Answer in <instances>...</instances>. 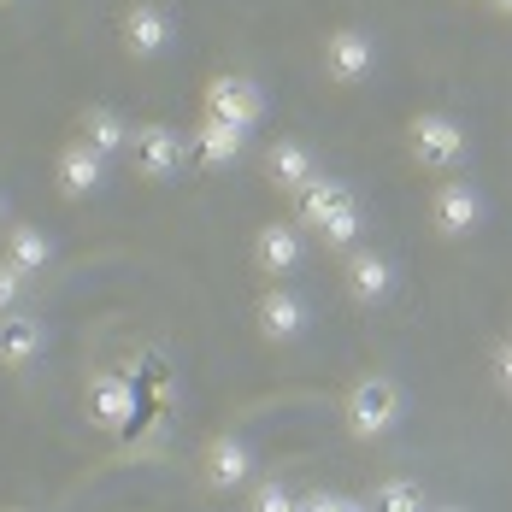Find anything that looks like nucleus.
<instances>
[{
    "label": "nucleus",
    "instance_id": "39448f33",
    "mask_svg": "<svg viewBox=\"0 0 512 512\" xmlns=\"http://www.w3.org/2000/svg\"><path fill=\"white\" fill-rule=\"evenodd\" d=\"M83 418L101 436H124L136 424V383L124 371H112V365L89 371V383H83Z\"/></svg>",
    "mask_w": 512,
    "mask_h": 512
},
{
    "label": "nucleus",
    "instance_id": "7c9ffc66",
    "mask_svg": "<svg viewBox=\"0 0 512 512\" xmlns=\"http://www.w3.org/2000/svg\"><path fill=\"white\" fill-rule=\"evenodd\" d=\"M0 6H12V0H0Z\"/></svg>",
    "mask_w": 512,
    "mask_h": 512
},
{
    "label": "nucleus",
    "instance_id": "20e7f679",
    "mask_svg": "<svg viewBox=\"0 0 512 512\" xmlns=\"http://www.w3.org/2000/svg\"><path fill=\"white\" fill-rule=\"evenodd\" d=\"M124 165L142 177V183H171L183 165H189V136L171 130V124H136L130 130V154Z\"/></svg>",
    "mask_w": 512,
    "mask_h": 512
},
{
    "label": "nucleus",
    "instance_id": "cd10ccee",
    "mask_svg": "<svg viewBox=\"0 0 512 512\" xmlns=\"http://www.w3.org/2000/svg\"><path fill=\"white\" fill-rule=\"evenodd\" d=\"M430 512H465V507H430Z\"/></svg>",
    "mask_w": 512,
    "mask_h": 512
},
{
    "label": "nucleus",
    "instance_id": "f257e3e1",
    "mask_svg": "<svg viewBox=\"0 0 512 512\" xmlns=\"http://www.w3.org/2000/svg\"><path fill=\"white\" fill-rule=\"evenodd\" d=\"M401 418H407V395H401V383H395L389 371H365L354 389L342 395V424H348L354 442H383V436H395Z\"/></svg>",
    "mask_w": 512,
    "mask_h": 512
},
{
    "label": "nucleus",
    "instance_id": "c756f323",
    "mask_svg": "<svg viewBox=\"0 0 512 512\" xmlns=\"http://www.w3.org/2000/svg\"><path fill=\"white\" fill-rule=\"evenodd\" d=\"M6 512H24V507H6Z\"/></svg>",
    "mask_w": 512,
    "mask_h": 512
},
{
    "label": "nucleus",
    "instance_id": "ddd939ff",
    "mask_svg": "<svg viewBox=\"0 0 512 512\" xmlns=\"http://www.w3.org/2000/svg\"><path fill=\"white\" fill-rule=\"evenodd\" d=\"M106 165L89 142H65L59 154H53V189H59V201H89V195H101L106 189Z\"/></svg>",
    "mask_w": 512,
    "mask_h": 512
},
{
    "label": "nucleus",
    "instance_id": "f3484780",
    "mask_svg": "<svg viewBox=\"0 0 512 512\" xmlns=\"http://www.w3.org/2000/svg\"><path fill=\"white\" fill-rule=\"evenodd\" d=\"M130 130H136V124H130L118 106H83V112H77V142H89L106 165L130 154Z\"/></svg>",
    "mask_w": 512,
    "mask_h": 512
},
{
    "label": "nucleus",
    "instance_id": "f8f14e48",
    "mask_svg": "<svg viewBox=\"0 0 512 512\" xmlns=\"http://www.w3.org/2000/svg\"><path fill=\"white\" fill-rule=\"evenodd\" d=\"M318 177H324V165H318V154H312L301 136H277V142L265 148V183H271L283 201H301V189L318 183Z\"/></svg>",
    "mask_w": 512,
    "mask_h": 512
},
{
    "label": "nucleus",
    "instance_id": "a211bd4d",
    "mask_svg": "<svg viewBox=\"0 0 512 512\" xmlns=\"http://www.w3.org/2000/svg\"><path fill=\"white\" fill-rule=\"evenodd\" d=\"M0 259L6 265H18L24 277H42L53 265V236L42 224H24V218H12L6 230H0Z\"/></svg>",
    "mask_w": 512,
    "mask_h": 512
},
{
    "label": "nucleus",
    "instance_id": "6e6552de",
    "mask_svg": "<svg viewBox=\"0 0 512 512\" xmlns=\"http://www.w3.org/2000/svg\"><path fill=\"white\" fill-rule=\"evenodd\" d=\"M318 65H324V77H330L336 89H359V83L377 71V36L359 30V24H336V30L324 36V48H318Z\"/></svg>",
    "mask_w": 512,
    "mask_h": 512
},
{
    "label": "nucleus",
    "instance_id": "bb28decb",
    "mask_svg": "<svg viewBox=\"0 0 512 512\" xmlns=\"http://www.w3.org/2000/svg\"><path fill=\"white\" fill-rule=\"evenodd\" d=\"M6 224H12V218H6V195H0V230H6Z\"/></svg>",
    "mask_w": 512,
    "mask_h": 512
},
{
    "label": "nucleus",
    "instance_id": "9d476101",
    "mask_svg": "<svg viewBox=\"0 0 512 512\" xmlns=\"http://www.w3.org/2000/svg\"><path fill=\"white\" fill-rule=\"evenodd\" d=\"M395 283H401V271H395V259L383 254V248H354V254H342V295L354 301V307H383L389 295H395Z\"/></svg>",
    "mask_w": 512,
    "mask_h": 512
},
{
    "label": "nucleus",
    "instance_id": "c85d7f7f",
    "mask_svg": "<svg viewBox=\"0 0 512 512\" xmlns=\"http://www.w3.org/2000/svg\"><path fill=\"white\" fill-rule=\"evenodd\" d=\"M495 6H501V12H512V0H495Z\"/></svg>",
    "mask_w": 512,
    "mask_h": 512
},
{
    "label": "nucleus",
    "instance_id": "b1692460",
    "mask_svg": "<svg viewBox=\"0 0 512 512\" xmlns=\"http://www.w3.org/2000/svg\"><path fill=\"white\" fill-rule=\"evenodd\" d=\"M495 389H501V395H512V336L495 348Z\"/></svg>",
    "mask_w": 512,
    "mask_h": 512
},
{
    "label": "nucleus",
    "instance_id": "2eb2a0df",
    "mask_svg": "<svg viewBox=\"0 0 512 512\" xmlns=\"http://www.w3.org/2000/svg\"><path fill=\"white\" fill-rule=\"evenodd\" d=\"M48 354V324L42 312H6L0 318V371H30L36 359Z\"/></svg>",
    "mask_w": 512,
    "mask_h": 512
},
{
    "label": "nucleus",
    "instance_id": "a878e982",
    "mask_svg": "<svg viewBox=\"0 0 512 512\" xmlns=\"http://www.w3.org/2000/svg\"><path fill=\"white\" fill-rule=\"evenodd\" d=\"M336 512H371V501H359V495H342V507Z\"/></svg>",
    "mask_w": 512,
    "mask_h": 512
},
{
    "label": "nucleus",
    "instance_id": "4468645a",
    "mask_svg": "<svg viewBox=\"0 0 512 512\" xmlns=\"http://www.w3.org/2000/svg\"><path fill=\"white\" fill-rule=\"evenodd\" d=\"M201 483L212 495H230V489H242V483H254V448H248V436H212L201 454Z\"/></svg>",
    "mask_w": 512,
    "mask_h": 512
},
{
    "label": "nucleus",
    "instance_id": "0eeeda50",
    "mask_svg": "<svg viewBox=\"0 0 512 512\" xmlns=\"http://www.w3.org/2000/svg\"><path fill=\"white\" fill-rule=\"evenodd\" d=\"M254 324H259V342L295 348L312 330V301L301 289H289V283H265V289H259V307H254Z\"/></svg>",
    "mask_w": 512,
    "mask_h": 512
},
{
    "label": "nucleus",
    "instance_id": "aec40b11",
    "mask_svg": "<svg viewBox=\"0 0 512 512\" xmlns=\"http://www.w3.org/2000/svg\"><path fill=\"white\" fill-rule=\"evenodd\" d=\"M348 195H354V189H348L342 177H330V171H324L318 183H307V189H301V201H295V224H301V230H318V218H324L330 206H342Z\"/></svg>",
    "mask_w": 512,
    "mask_h": 512
},
{
    "label": "nucleus",
    "instance_id": "f03ea898",
    "mask_svg": "<svg viewBox=\"0 0 512 512\" xmlns=\"http://www.w3.org/2000/svg\"><path fill=\"white\" fill-rule=\"evenodd\" d=\"M407 159L430 177H454L471 159V136L454 112H412L407 118Z\"/></svg>",
    "mask_w": 512,
    "mask_h": 512
},
{
    "label": "nucleus",
    "instance_id": "412c9836",
    "mask_svg": "<svg viewBox=\"0 0 512 512\" xmlns=\"http://www.w3.org/2000/svg\"><path fill=\"white\" fill-rule=\"evenodd\" d=\"M365 501H371V512H430V495L418 477H383V483H371Z\"/></svg>",
    "mask_w": 512,
    "mask_h": 512
},
{
    "label": "nucleus",
    "instance_id": "6ab92c4d",
    "mask_svg": "<svg viewBox=\"0 0 512 512\" xmlns=\"http://www.w3.org/2000/svg\"><path fill=\"white\" fill-rule=\"evenodd\" d=\"M318 248H330V254H354V248H365L359 236H365V206H359V195H348L342 206H330L324 218H318Z\"/></svg>",
    "mask_w": 512,
    "mask_h": 512
},
{
    "label": "nucleus",
    "instance_id": "7ed1b4c3",
    "mask_svg": "<svg viewBox=\"0 0 512 512\" xmlns=\"http://www.w3.org/2000/svg\"><path fill=\"white\" fill-rule=\"evenodd\" d=\"M201 112L236 124L242 136H254L259 124H265V112H271V95L259 89V77H248V71H212L201 89Z\"/></svg>",
    "mask_w": 512,
    "mask_h": 512
},
{
    "label": "nucleus",
    "instance_id": "1a4fd4ad",
    "mask_svg": "<svg viewBox=\"0 0 512 512\" xmlns=\"http://www.w3.org/2000/svg\"><path fill=\"white\" fill-rule=\"evenodd\" d=\"M118 42H124V53H130L136 65H154V59H165L171 42H177V18H171L159 0H136V6H124V18H118Z\"/></svg>",
    "mask_w": 512,
    "mask_h": 512
},
{
    "label": "nucleus",
    "instance_id": "393cba45",
    "mask_svg": "<svg viewBox=\"0 0 512 512\" xmlns=\"http://www.w3.org/2000/svg\"><path fill=\"white\" fill-rule=\"evenodd\" d=\"M336 507H342L336 489H312V495H301V512H336Z\"/></svg>",
    "mask_w": 512,
    "mask_h": 512
},
{
    "label": "nucleus",
    "instance_id": "9b49d317",
    "mask_svg": "<svg viewBox=\"0 0 512 512\" xmlns=\"http://www.w3.org/2000/svg\"><path fill=\"white\" fill-rule=\"evenodd\" d=\"M259 277H271V283H283L289 271H301V259H307V230L295 224V218H271V224H259L254 230V248H248Z\"/></svg>",
    "mask_w": 512,
    "mask_h": 512
},
{
    "label": "nucleus",
    "instance_id": "5701e85b",
    "mask_svg": "<svg viewBox=\"0 0 512 512\" xmlns=\"http://www.w3.org/2000/svg\"><path fill=\"white\" fill-rule=\"evenodd\" d=\"M24 289H30V277H24L18 265H6V259H0V318L24 307Z\"/></svg>",
    "mask_w": 512,
    "mask_h": 512
},
{
    "label": "nucleus",
    "instance_id": "423d86ee",
    "mask_svg": "<svg viewBox=\"0 0 512 512\" xmlns=\"http://www.w3.org/2000/svg\"><path fill=\"white\" fill-rule=\"evenodd\" d=\"M483 218H489V201H483L477 183H465V177H442V183H436V195H430V230H436L442 242L477 236Z\"/></svg>",
    "mask_w": 512,
    "mask_h": 512
},
{
    "label": "nucleus",
    "instance_id": "4be33fe9",
    "mask_svg": "<svg viewBox=\"0 0 512 512\" xmlns=\"http://www.w3.org/2000/svg\"><path fill=\"white\" fill-rule=\"evenodd\" d=\"M248 512H301V495H295V489H289L283 477H254Z\"/></svg>",
    "mask_w": 512,
    "mask_h": 512
},
{
    "label": "nucleus",
    "instance_id": "dca6fc26",
    "mask_svg": "<svg viewBox=\"0 0 512 512\" xmlns=\"http://www.w3.org/2000/svg\"><path fill=\"white\" fill-rule=\"evenodd\" d=\"M242 154H248V136H242L236 124L206 118V112H201V124L189 130V159H195V165H206V171H230Z\"/></svg>",
    "mask_w": 512,
    "mask_h": 512
}]
</instances>
